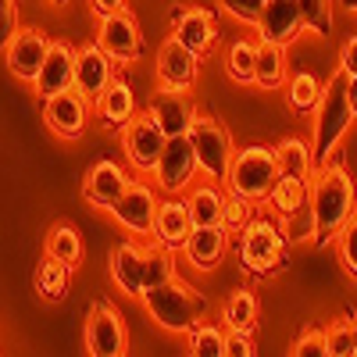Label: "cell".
Here are the masks:
<instances>
[{
    "label": "cell",
    "instance_id": "obj_1",
    "mask_svg": "<svg viewBox=\"0 0 357 357\" xmlns=\"http://www.w3.org/2000/svg\"><path fill=\"white\" fill-rule=\"evenodd\" d=\"M307 204H311V211H314V243L325 247V243H333L340 229L357 215V186H354V178L343 165H325L318 175H314V183L307 186Z\"/></svg>",
    "mask_w": 357,
    "mask_h": 357
},
{
    "label": "cell",
    "instance_id": "obj_2",
    "mask_svg": "<svg viewBox=\"0 0 357 357\" xmlns=\"http://www.w3.org/2000/svg\"><path fill=\"white\" fill-rule=\"evenodd\" d=\"M357 118L354 104H350V75L336 72L329 82H325L318 107H314V143H311V154L318 161H329L333 151L340 146V139L347 136L350 122Z\"/></svg>",
    "mask_w": 357,
    "mask_h": 357
},
{
    "label": "cell",
    "instance_id": "obj_3",
    "mask_svg": "<svg viewBox=\"0 0 357 357\" xmlns=\"http://www.w3.org/2000/svg\"><path fill=\"white\" fill-rule=\"evenodd\" d=\"M143 304L151 311V318L168 333H190L207 318V301L183 279H168L161 286L143 289Z\"/></svg>",
    "mask_w": 357,
    "mask_h": 357
},
{
    "label": "cell",
    "instance_id": "obj_4",
    "mask_svg": "<svg viewBox=\"0 0 357 357\" xmlns=\"http://www.w3.org/2000/svg\"><path fill=\"white\" fill-rule=\"evenodd\" d=\"M279 183V161H275V146H243L240 154H232V165L225 172V186L229 193H240L247 200H268L272 186Z\"/></svg>",
    "mask_w": 357,
    "mask_h": 357
},
{
    "label": "cell",
    "instance_id": "obj_5",
    "mask_svg": "<svg viewBox=\"0 0 357 357\" xmlns=\"http://www.w3.org/2000/svg\"><path fill=\"white\" fill-rule=\"evenodd\" d=\"M240 236H243L240 240V261H243L247 272L268 275V272H275V268H282V261H286V236H282V229L275 222L250 218Z\"/></svg>",
    "mask_w": 357,
    "mask_h": 357
},
{
    "label": "cell",
    "instance_id": "obj_6",
    "mask_svg": "<svg viewBox=\"0 0 357 357\" xmlns=\"http://www.w3.org/2000/svg\"><path fill=\"white\" fill-rule=\"evenodd\" d=\"M186 136H190V146H193V154H197L200 172H207L211 178H222V183H225V172H229L236 151H232V136L222 129L218 118L193 114Z\"/></svg>",
    "mask_w": 357,
    "mask_h": 357
},
{
    "label": "cell",
    "instance_id": "obj_7",
    "mask_svg": "<svg viewBox=\"0 0 357 357\" xmlns=\"http://www.w3.org/2000/svg\"><path fill=\"white\" fill-rule=\"evenodd\" d=\"M165 143H168V136H165V129L158 126V118L151 111L132 114L122 126V151H126V161L136 172H154Z\"/></svg>",
    "mask_w": 357,
    "mask_h": 357
},
{
    "label": "cell",
    "instance_id": "obj_8",
    "mask_svg": "<svg viewBox=\"0 0 357 357\" xmlns=\"http://www.w3.org/2000/svg\"><path fill=\"white\" fill-rule=\"evenodd\" d=\"M100 50L111 57L114 65H132L143 57V36H139V25L136 18L122 8V11H111L100 18V33H97Z\"/></svg>",
    "mask_w": 357,
    "mask_h": 357
},
{
    "label": "cell",
    "instance_id": "obj_9",
    "mask_svg": "<svg viewBox=\"0 0 357 357\" xmlns=\"http://www.w3.org/2000/svg\"><path fill=\"white\" fill-rule=\"evenodd\" d=\"M172 36L183 40L193 54L207 57L218 47V22L215 11L197 8V4H175L172 8Z\"/></svg>",
    "mask_w": 357,
    "mask_h": 357
},
{
    "label": "cell",
    "instance_id": "obj_10",
    "mask_svg": "<svg viewBox=\"0 0 357 357\" xmlns=\"http://www.w3.org/2000/svg\"><path fill=\"white\" fill-rule=\"evenodd\" d=\"M197 154H193V146H190V136H168L165 143V151L154 165V178H158V186L172 197H178L190 183H193V175H197Z\"/></svg>",
    "mask_w": 357,
    "mask_h": 357
},
{
    "label": "cell",
    "instance_id": "obj_11",
    "mask_svg": "<svg viewBox=\"0 0 357 357\" xmlns=\"http://www.w3.org/2000/svg\"><path fill=\"white\" fill-rule=\"evenodd\" d=\"M158 193L146 186V183H129L122 190V197H118L107 211L114 215L118 225H126L129 232L136 236H151L154 232V215H158Z\"/></svg>",
    "mask_w": 357,
    "mask_h": 357
},
{
    "label": "cell",
    "instance_id": "obj_12",
    "mask_svg": "<svg viewBox=\"0 0 357 357\" xmlns=\"http://www.w3.org/2000/svg\"><path fill=\"white\" fill-rule=\"evenodd\" d=\"M129 336H126V321L114 314L107 304H93L86 314V354L93 357H118L126 354Z\"/></svg>",
    "mask_w": 357,
    "mask_h": 357
},
{
    "label": "cell",
    "instance_id": "obj_13",
    "mask_svg": "<svg viewBox=\"0 0 357 357\" xmlns=\"http://www.w3.org/2000/svg\"><path fill=\"white\" fill-rule=\"evenodd\" d=\"M43 122L54 136L61 139H79L86 132L89 122V100L79 93V89H65V93H54L43 100Z\"/></svg>",
    "mask_w": 357,
    "mask_h": 357
},
{
    "label": "cell",
    "instance_id": "obj_14",
    "mask_svg": "<svg viewBox=\"0 0 357 357\" xmlns=\"http://www.w3.org/2000/svg\"><path fill=\"white\" fill-rule=\"evenodd\" d=\"M200 72V54H193L183 40L168 36L158 47V82L165 89H193Z\"/></svg>",
    "mask_w": 357,
    "mask_h": 357
},
{
    "label": "cell",
    "instance_id": "obj_15",
    "mask_svg": "<svg viewBox=\"0 0 357 357\" xmlns=\"http://www.w3.org/2000/svg\"><path fill=\"white\" fill-rule=\"evenodd\" d=\"M50 43L54 40L43 33V29H18V33L11 36V43H8V50H4L11 75L22 79V82H33L36 72H40V65L47 61Z\"/></svg>",
    "mask_w": 357,
    "mask_h": 357
},
{
    "label": "cell",
    "instance_id": "obj_16",
    "mask_svg": "<svg viewBox=\"0 0 357 357\" xmlns=\"http://www.w3.org/2000/svg\"><path fill=\"white\" fill-rule=\"evenodd\" d=\"M72 86H75V47L65 40H54L47 50V61L40 65V72L33 79V89H36V97L47 100L54 93H65Z\"/></svg>",
    "mask_w": 357,
    "mask_h": 357
},
{
    "label": "cell",
    "instance_id": "obj_17",
    "mask_svg": "<svg viewBox=\"0 0 357 357\" xmlns=\"http://www.w3.org/2000/svg\"><path fill=\"white\" fill-rule=\"evenodd\" d=\"M111 79H114V61L100 50V43H86L75 50V89L89 104H97Z\"/></svg>",
    "mask_w": 357,
    "mask_h": 357
},
{
    "label": "cell",
    "instance_id": "obj_18",
    "mask_svg": "<svg viewBox=\"0 0 357 357\" xmlns=\"http://www.w3.org/2000/svg\"><path fill=\"white\" fill-rule=\"evenodd\" d=\"M190 232H193V218H190V207L186 200H161L158 204V215H154V243L168 247V250H183L186 240H190Z\"/></svg>",
    "mask_w": 357,
    "mask_h": 357
},
{
    "label": "cell",
    "instance_id": "obj_19",
    "mask_svg": "<svg viewBox=\"0 0 357 357\" xmlns=\"http://www.w3.org/2000/svg\"><path fill=\"white\" fill-rule=\"evenodd\" d=\"M132 183L129 172L122 165H114V161H97L93 168L86 172L82 178V197L93 204V207H111L118 197H122V190Z\"/></svg>",
    "mask_w": 357,
    "mask_h": 357
},
{
    "label": "cell",
    "instance_id": "obj_20",
    "mask_svg": "<svg viewBox=\"0 0 357 357\" xmlns=\"http://www.w3.org/2000/svg\"><path fill=\"white\" fill-rule=\"evenodd\" d=\"M146 111L158 118V126L165 129V136H186L193 114H197L193 100L186 97V89H165V86L158 89V97L151 100Z\"/></svg>",
    "mask_w": 357,
    "mask_h": 357
},
{
    "label": "cell",
    "instance_id": "obj_21",
    "mask_svg": "<svg viewBox=\"0 0 357 357\" xmlns=\"http://www.w3.org/2000/svg\"><path fill=\"white\" fill-rule=\"evenodd\" d=\"M304 29L301 22V8L296 0H264L261 18H257V33L261 40H272V43H293V36Z\"/></svg>",
    "mask_w": 357,
    "mask_h": 357
},
{
    "label": "cell",
    "instance_id": "obj_22",
    "mask_svg": "<svg viewBox=\"0 0 357 357\" xmlns=\"http://www.w3.org/2000/svg\"><path fill=\"white\" fill-rule=\"evenodd\" d=\"M97 118L107 126V129H118L122 132V126L129 122V118L136 114V97H132V86L122 82V79H111L107 89L97 97Z\"/></svg>",
    "mask_w": 357,
    "mask_h": 357
},
{
    "label": "cell",
    "instance_id": "obj_23",
    "mask_svg": "<svg viewBox=\"0 0 357 357\" xmlns=\"http://www.w3.org/2000/svg\"><path fill=\"white\" fill-rule=\"evenodd\" d=\"M225 247H229V232L222 229V225H200V229H193L190 232V240H186V257H190V264H197V268H215L222 257H225Z\"/></svg>",
    "mask_w": 357,
    "mask_h": 357
},
{
    "label": "cell",
    "instance_id": "obj_24",
    "mask_svg": "<svg viewBox=\"0 0 357 357\" xmlns=\"http://www.w3.org/2000/svg\"><path fill=\"white\" fill-rule=\"evenodd\" d=\"M111 279L126 296L143 293V250L136 243H122L111 250Z\"/></svg>",
    "mask_w": 357,
    "mask_h": 357
},
{
    "label": "cell",
    "instance_id": "obj_25",
    "mask_svg": "<svg viewBox=\"0 0 357 357\" xmlns=\"http://www.w3.org/2000/svg\"><path fill=\"white\" fill-rule=\"evenodd\" d=\"M254 82L264 89H279L286 82V47L261 40L257 43V68H254Z\"/></svg>",
    "mask_w": 357,
    "mask_h": 357
},
{
    "label": "cell",
    "instance_id": "obj_26",
    "mask_svg": "<svg viewBox=\"0 0 357 357\" xmlns=\"http://www.w3.org/2000/svg\"><path fill=\"white\" fill-rule=\"evenodd\" d=\"M186 207H190V218H193V229L200 225H222V207H225V193L207 183V186H197L190 197H186Z\"/></svg>",
    "mask_w": 357,
    "mask_h": 357
},
{
    "label": "cell",
    "instance_id": "obj_27",
    "mask_svg": "<svg viewBox=\"0 0 357 357\" xmlns=\"http://www.w3.org/2000/svg\"><path fill=\"white\" fill-rule=\"evenodd\" d=\"M275 161H279V175H286V178H304V183H307L311 165H314V154H311V146H307L304 139L286 136V139L275 146Z\"/></svg>",
    "mask_w": 357,
    "mask_h": 357
},
{
    "label": "cell",
    "instance_id": "obj_28",
    "mask_svg": "<svg viewBox=\"0 0 357 357\" xmlns=\"http://www.w3.org/2000/svg\"><path fill=\"white\" fill-rule=\"evenodd\" d=\"M222 321L225 329H240V333H254L257 325V301L250 289H232L229 301L222 304Z\"/></svg>",
    "mask_w": 357,
    "mask_h": 357
},
{
    "label": "cell",
    "instance_id": "obj_29",
    "mask_svg": "<svg viewBox=\"0 0 357 357\" xmlns=\"http://www.w3.org/2000/svg\"><path fill=\"white\" fill-rule=\"evenodd\" d=\"M47 257L54 261H65V264H79L82 257V240H79V232L65 222H57L50 232H47Z\"/></svg>",
    "mask_w": 357,
    "mask_h": 357
},
{
    "label": "cell",
    "instance_id": "obj_30",
    "mask_svg": "<svg viewBox=\"0 0 357 357\" xmlns=\"http://www.w3.org/2000/svg\"><path fill=\"white\" fill-rule=\"evenodd\" d=\"M68 286H72V264L47 257V264L36 272V289L47 296V301H61V296L68 293Z\"/></svg>",
    "mask_w": 357,
    "mask_h": 357
},
{
    "label": "cell",
    "instance_id": "obj_31",
    "mask_svg": "<svg viewBox=\"0 0 357 357\" xmlns=\"http://www.w3.org/2000/svg\"><path fill=\"white\" fill-rule=\"evenodd\" d=\"M268 204H272L282 218L293 215L296 207L307 204V183H304V178H286V175H279V183L272 186V193H268Z\"/></svg>",
    "mask_w": 357,
    "mask_h": 357
},
{
    "label": "cell",
    "instance_id": "obj_32",
    "mask_svg": "<svg viewBox=\"0 0 357 357\" xmlns=\"http://www.w3.org/2000/svg\"><path fill=\"white\" fill-rule=\"evenodd\" d=\"M175 275V261H172V250L154 243V247H146L143 250V289H151V286H161ZM143 296V293H139Z\"/></svg>",
    "mask_w": 357,
    "mask_h": 357
},
{
    "label": "cell",
    "instance_id": "obj_33",
    "mask_svg": "<svg viewBox=\"0 0 357 357\" xmlns=\"http://www.w3.org/2000/svg\"><path fill=\"white\" fill-rule=\"evenodd\" d=\"M254 68H257V43L250 40H236L225 54V72L236 82H254Z\"/></svg>",
    "mask_w": 357,
    "mask_h": 357
},
{
    "label": "cell",
    "instance_id": "obj_34",
    "mask_svg": "<svg viewBox=\"0 0 357 357\" xmlns=\"http://www.w3.org/2000/svg\"><path fill=\"white\" fill-rule=\"evenodd\" d=\"M318 97H321V86H318V79L311 72H296L289 79V86H286V104L293 111H301V114L314 111L318 107Z\"/></svg>",
    "mask_w": 357,
    "mask_h": 357
},
{
    "label": "cell",
    "instance_id": "obj_35",
    "mask_svg": "<svg viewBox=\"0 0 357 357\" xmlns=\"http://www.w3.org/2000/svg\"><path fill=\"white\" fill-rule=\"evenodd\" d=\"M190 354L193 357H225V333L200 321L197 329H190Z\"/></svg>",
    "mask_w": 357,
    "mask_h": 357
},
{
    "label": "cell",
    "instance_id": "obj_36",
    "mask_svg": "<svg viewBox=\"0 0 357 357\" xmlns=\"http://www.w3.org/2000/svg\"><path fill=\"white\" fill-rule=\"evenodd\" d=\"M254 200H247V197H240V193H229L225 197V207H222V229L229 232V236H240L243 229H247V222L254 218V207H250Z\"/></svg>",
    "mask_w": 357,
    "mask_h": 357
},
{
    "label": "cell",
    "instance_id": "obj_37",
    "mask_svg": "<svg viewBox=\"0 0 357 357\" xmlns=\"http://www.w3.org/2000/svg\"><path fill=\"white\" fill-rule=\"evenodd\" d=\"M296 8H301V22L307 29L321 36L333 33V0H296Z\"/></svg>",
    "mask_w": 357,
    "mask_h": 357
},
{
    "label": "cell",
    "instance_id": "obj_38",
    "mask_svg": "<svg viewBox=\"0 0 357 357\" xmlns=\"http://www.w3.org/2000/svg\"><path fill=\"white\" fill-rule=\"evenodd\" d=\"M314 232H318V225H314V211H311V204H304V207H296L293 215H286V225H282V236H286V243H304V240H314Z\"/></svg>",
    "mask_w": 357,
    "mask_h": 357
},
{
    "label": "cell",
    "instance_id": "obj_39",
    "mask_svg": "<svg viewBox=\"0 0 357 357\" xmlns=\"http://www.w3.org/2000/svg\"><path fill=\"white\" fill-rule=\"evenodd\" d=\"M325 354H329V357H350L354 354L350 321H333L329 329H325Z\"/></svg>",
    "mask_w": 357,
    "mask_h": 357
},
{
    "label": "cell",
    "instance_id": "obj_40",
    "mask_svg": "<svg viewBox=\"0 0 357 357\" xmlns=\"http://www.w3.org/2000/svg\"><path fill=\"white\" fill-rule=\"evenodd\" d=\"M336 243H340V257H343V268L357 279V215L340 229V236H336Z\"/></svg>",
    "mask_w": 357,
    "mask_h": 357
},
{
    "label": "cell",
    "instance_id": "obj_41",
    "mask_svg": "<svg viewBox=\"0 0 357 357\" xmlns=\"http://www.w3.org/2000/svg\"><path fill=\"white\" fill-rule=\"evenodd\" d=\"M218 8L229 11L232 18H240L247 25H257L261 18V8H264V0H218Z\"/></svg>",
    "mask_w": 357,
    "mask_h": 357
},
{
    "label": "cell",
    "instance_id": "obj_42",
    "mask_svg": "<svg viewBox=\"0 0 357 357\" xmlns=\"http://www.w3.org/2000/svg\"><path fill=\"white\" fill-rule=\"evenodd\" d=\"M293 354L296 357H321L325 354V333L321 329H307L301 340L293 343Z\"/></svg>",
    "mask_w": 357,
    "mask_h": 357
},
{
    "label": "cell",
    "instance_id": "obj_43",
    "mask_svg": "<svg viewBox=\"0 0 357 357\" xmlns=\"http://www.w3.org/2000/svg\"><path fill=\"white\" fill-rule=\"evenodd\" d=\"M18 33V18H15V0H0V50H8L11 36Z\"/></svg>",
    "mask_w": 357,
    "mask_h": 357
},
{
    "label": "cell",
    "instance_id": "obj_44",
    "mask_svg": "<svg viewBox=\"0 0 357 357\" xmlns=\"http://www.w3.org/2000/svg\"><path fill=\"white\" fill-rule=\"evenodd\" d=\"M250 354H254L250 333H240V329H229L225 333V357H250Z\"/></svg>",
    "mask_w": 357,
    "mask_h": 357
},
{
    "label": "cell",
    "instance_id": "obj_45",
    "mask_svg": "<svg viewBox=\"0 0 357 357\" xmlns=\"http://www.w3.org/2000/svg\"><path fill=\"white\" fill-rule=\"evenodd\" d=\"M340 72L347 75H357V36H350L340 50Z\"/></svg>",
    "mask_w": 357,
    "mask_h": 357
},
{
    "label": "cell",
    "instance_id": "obj_46",
    "mask_svg": "<svg viewBox=\"0 0 357 357\" xmlns=\"http://www.w3.org/2000/svg\"><path fill=\"white\" fill-rule=\"evenodd\" d=\"M89 8H93V11L104 18V15H111V11H122L126 0H89Z\"/></svg>",
    "mask_w": 357,
    "mask_h": 357
},
{
    "label": "cell",
    "instance_id": "obj_47",
    "mask_svg": "<svg viewBox=\"0 0 357 357\" xmlns=\"http://www.w3.org/2000/svg\"><path fill=\"white\" fill-rule=\"evenodd\" d=\"M350 104H354V111H357V75H350Z\"/></svg>",
    "mask_w": 357,
    "mask_h": 357
},
{
    "label": "cell",
    "instance_id": "obj_48",
    "mask_svg": "<svg viewBox=\"0 0 357 357\" xmlns=\"http://www.w3.org/2000/svg\"><path fill=\"white\" fill-rule=\"evenodd\" d=\"M350 336H354V354H357V314L350 318Z\"/></svg>",
    "mask_w": 357,
    "mask_h": 357
},
{
    "label": "cell",
    "instance_id": "obj_49",
    "mask_svg": "<svg viewBox=\"0 0 357 357\" xmlns=\"http://www.w3.org/2000/svg\"><path fill=\"white\" fill-rule=\"evenodd\" d=\"M340 4H343L347 11H357V0H340Z\"/></svg>",
    "mask_w": 357,
    "mask_h": 357
},
{
    "label": "cell",
    "instance_id": "obj_50",
    "mask_svg": "<svg viewBox=\"0 0 357 357\" xmlns=\"http://www.w3.org/2000/svg\"><path fill=\"white\" fill-rule=\"evenodd\" d=\"M54 4H68V0H54Z\"/></svg>",
    "mask_w": 357,
    "mask_h": 357
}]
</instances>
